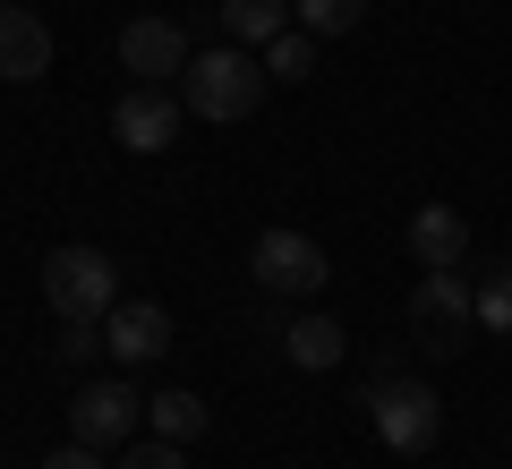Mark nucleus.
<instances>
[{"instance_id": "f257e3e1", "label": "nucleus", "mask_w": 512, "mask_h": 469, "mask_svg": "<svg viewBox=\"0 0 512 469\" xmlns=\"http://www.w3.org/2000/svg\"><path fill=\"white\" fill-rule=\"evenodd\" d=\"M265 86H274V77H265V60H256V52L214 43V52H188V69H180V94H188V103H180V111L231 128V120H248V111L265 103Z\"/></svg>"}, {"instance_id": "f03ea898", "label": "nucleus", "mask_w": 512, "mask_h": 469, "mask_svg": "<svg viewBox=\"0 0 512 469\" xmlns=\"http://www.w3.org/2000/svg\"><path fill=\"white\" fill-rule=\"evenodd\" d=\"M43 299H52L60 325H103L120 307V265L103 248H86V239H69V248L43 256Z\"/></svg>"}, {"instance_id": "7ed1b4c3", "label": "nucleus", "mask_w": 512, "mask_h": 469, "mask_svg": "<svg viewBox=\"0 0 512 469\" xmlns=\"http://www.w3.org/2000/svg\"><path fill=\"white\" fill-rule=\"evenodd\" d=\"M367 418H376L384 452H402V461L436 452V435H444V401H436V384H419V376H384L376 393H367Z\"/></svg>"}, {"instance_id": "20e7f679", "label": "nucleus", "mask_w": 512, "mask_h": 469, "mask_svg": "<svg viewBox=\"0 0 512 469\" xmlns=\"http://www.w3.org/2000/svg\"><path fill=\"white\" fill-rule=\"evenodd\" d=\"M478 333V307H470V282L453 273H419V290H410V342L427 350V359H461V342Z\"/></svg>"}, {"instance_id": "39448f33", "label": "nucleus", "mask_w": 512, "mask_h": 469, "mask_svg": "<svg viewBox=\"0 0 512 469\" xmlns=\"http://www.w3.org/2000/svg\"><path fill=\"white\" fill-rule=\"evenodd\" d=\"M256 290H274V299H308V290H325V248H316L308 231H256V256H248Z\"/></svg>"}, {"instance_id": "423d86ee", "label": "nucleus", "mask_w": 512, "mask_h": 469, "mask_svg": "<svg viewBox=\"0 0 512 469\" xmlns=\"http://www.w3.org/2000/svg\"><path fill=\"white\" fill-rule=\"evenodd\" d=\"M137 418H146V401L128 393V384H86V393L69 401V444H94V452H120L128 435H137Z\"/></svg>"}, {"instance_id": "0eeeda50", "label": "nucleus", "mask_w": 512, "mask_h": 469, "mask_svg": "<svg viewBox=\"0 0 512 469\" xmlns=\"http://www.w3.org/2000/svg\"><path fill=\"white\" fill-rule=\"evenodd\" d=\"M180 120H188V111H180L171 86H128L120 103H111V137H120L128 154H163V145L180 137Z\"/></svg>"}, {"instance_id": "6e6552de", "label": "nucleus", "mask_w": 512, "mask_h": 469, "mask_svg": "<svg viewBox=\"0 0 512 469\" xmlns=\"http://www.w3.org/2000/svg\"><path fill=\"white\" fill-rule=\"evenodd\" d=\"M103 350H111L120 367H154V359L171 350V307H163V299H120V307L103 316Z\"/></svg>"}, {"instance_id": "1a4fd4ad", "label": "nucleus", "mask_w": 512, "mask_h": 469, "mask_svg": "<svg viewBox=\"0 0 512 469\" xmlns=\"http://www.w3.org/2000/svg\"><path fill=\"white\" fill-rule=\"evenodd\" d=\"M120 69L137 77V86H171V77L188 69V35L171 18H128L120 26Z\"/></svg>"}, {"instance_id": "9d476101", "label": "nucleus", "mask_w": 512, "mask_h": 469, "mask_svg": "<svg viewBox=\"0 0 512 469\" xmlns=\"http://www.w3.org/2000/svg\"><path fill=\"white\" fill-rule=\"evenodd\" d=\"M0 77H9V86L52 77V26H43L26 0H0Z\"/></svg>"}, {"instance_id": "9b49d317", "label": "nucleus", "mask_w": 512, "mask_h": 469, "mask_svg": "<svg viewBox=\"0 0 512 469\" xmlns=\"http://www.w3.org/2000/svg\"><path fill=\"white\" fill-rule=\"evenodd\" d=\"M402 239H410V256H419V273H453L461 256H470V222H461V205H419Z\"/></svg>"}, {"instance_id": "f8f14e48", "label": "nucleus", "mask_w": 512, "mask_h": 469, "mask_svg": "<svg viewBox=\"0 0 512 469\" xmlns=\"http://www.w3.org/2000/svg\"><path fill=\"white\" fill-rule=\"evenodd\" d=\"M282 26H291V0H222V35H231L239 52H265Z\"/></svg>"}, {"instance_id": "ddd939ff", "label": "nucleus", "mask_w": 512, "mask_h": 469, "mask_svg": "<svg viewBox=\"0 0 512 469\" xmlns=\"http://www.w3.org/2000/svg\"><path fill=\"white\" fill-rule=\"evenodd\" d=\"M282 350H291V367H342L350 333L333 325V316H299V325L282 333Z\"/></svg>"}, {"instance_id": "4468645a", "label": "nucleus", "mask_w": 512, "mask_h": 469, "mask_svg": "<svg viewBox=\"0 0 512 469\" xmlns=\"http://www.w3.org/2000/svg\"><path fill=\"white\" fill-rule=\"evenodd\" d=\"M256 60H265V77H274V86H308V77H316V35H308V26H282Z\"/></svg>"}, {"instance_id": "2eb2a0df", "label": "nucleus", "mask_w": 512, "mask_h": 469, "mask_svg": "<svg viewBox=\"0 0 512 469\" xmlns=\"http://www.w3.org/2000/svg\"><path fill=\"white\" fill-rule=\"evenodd\" d=\"M146 418H154L163 444H197V435H205V401L188 393V384H180V393H163V401H146Z\"/></svg>"}, {"instance_id": "dca6fc26", "label": "nucleus", "mask_w": 512, "mask_h": 469, "mask_svg": "<svg viewBox=\"0 0 512 469\" xmlns=\"http://www.w3.org/2000/svg\"><path fill=\"white\" fill-rule=\"evenodd\" d=\"M291 9H299V26H308L316 43H325V35H350V26L367 18V0H291Z\"/></svg>"}, {"instance_id": "f3484780", "label": "nucleus", "mask_w": 512, "mask_h": 469, "mask_svg": "<svg viewBox=\"0 0 512 469\" xmlns=\"http://www.w3.org/2000/svg\"><path fill=\"white\" fill-rule=\"evenodd\" d=\"M111 469H188V444H163V435H154V444H120Z\"/></svg>"}, {"instance_id": "a211bd4d", "label": "nucleus", "mask_w": 512, "mask_h": 469, "mask_svg": "<svg viewBox=\"0 0 512 469\" xmlns=\"http://www.w3.org/2000/svg\"><path fill=\"white\" fill-rule=\"evenodd\" d=\"M94 350H103V325H60L52 359H60V367H94Z\"/></svg>"}, {"instance_id": "6ab92c4d", "label": "nucleus", "mask_w": 512, "mask_h": 469, "mask_svg": "<svg viewBox=\"0 0 512 469\" xmlns=\"http://www.w3.org/2000/svg\"><path fill=\"white\" fill-rule=\"evenodd\" d=\"M43 469H111V461L94 444H60V452H43Z\"/></svg>"}, {"instance_id": "aec40b11", "label": "nucleus", "mask_w": 512, "mask_h": 469, "mask_svg": "<svg viewBox=\"0 0 512 469\" xmlns=\"http://www.w3.org/2000/svg\"><path fill=\"white\" fill-rule=\"evenodd\" d=\"M504 299H512V265H504Z\"/></svg>"}]
</instances>
